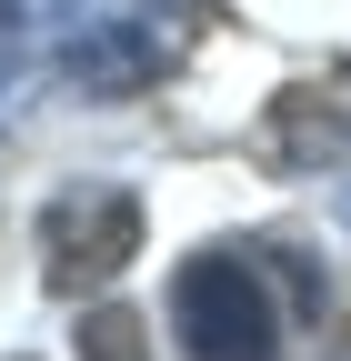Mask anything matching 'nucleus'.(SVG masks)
<instances>
[{
	"label": "nucleus",
	"mask_w": 351,
	"mask_h": 361,
	"mask_svg": "<svg viewBox=\"0 0 351 361\" xmlns=\"http://www.w3.org/2000/svg\"><path fill=\"white\" fill-rule=\"evenodd\" d=\"M171 331L191 361H281V301L261 251H201L171 281Z\"/></svg>",
	"instance_id": "nucleus-1"
},
{
	"label": "nucleus",
	"mask_w": 351,
	"mask_h": 361,
	"mask_svg": "<svg viewBox=\"0 0 351 361\" xmlns=\"http://www.w3.org/2000/svg\"><path fill=\"white\" fill-rule=\"evenodd\" d=\"M341 211H351V201H341Z\"/></svg>",
	"instance_id": "nucleus-7"
},
{
	"label": "nucleus",
	"mask_w": 351,
	"mask_h": 361,
	"mask_svg": "<svg viewBox=\"0 0 351 361\" xmlns=\"http://www.w3.org/2000/svg\"><path fill=\"white\" fill-rule=\"evenodd\" d=\"M130 261H141V191L80 180V191H61L40 211V271H51V291H101Z\"/></svg>",
	"instance_id": "nucleus-3"
},
{
	"label": "nucleus",
	"mask_w": 351,
	"mask_h": 361,
	"mask_svg": "<svg viewBox=\"0 0 351 361\" xmlns=\"http://www.w3.org/2000/svg\"><path fill=\"white\" fill-rule=\"evenodd\" d=\"M80 361H151V322L121 311V301H101L91 322H80Z\"/></svg>",
	"instance_id": "nucleus-6"
},
{
	"label": "nucleus",
	"mask_w": 351,
	"mask_h": 361,
	"mask_svg": "<svg viewBox=\"0 0 351 361\" xmlns=\"http://www.w3.org/2000/svg\"><path fill=\"white\" fill-rule=\"evenodd\" d=\"M61 20H70V0H0V101L61 51Z\"/></svg>",
	"instance_id": "nucleus-5"
},
{
	"label": "nucleus",
	"mask_w": 351,
	"mask_h": 361,
	"mask_svg": "<svg viewBox=\"0 0 351 361\" xmlns=\"http://www.w3.org/2000/svg\"><path fill=\"white\" fill-rule=\"evenodd\" d=\"M271 151H281L291 171H351V101L281 90V101H271Z\"/></svg>",
	"instance_id": "nucleus-4"
},
{
	"label": "nucleus",
	"mask_w": 351,
	"mask_h": 361,
	"mask_svg": "<svg viewBox=\"0 0 351 361\" xmlns=\"http://www.w3.org/2000/svg\"><path fill=\"white\" fill-rule=\"evenodd\" d=\"M171 61H181V11L171 0H70L61 51H51V71L80 80L91 101H130Z\"/></svg>",
	"instance_id": "nucleus-2"
}]
</instances>
